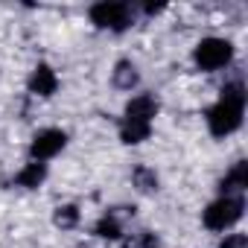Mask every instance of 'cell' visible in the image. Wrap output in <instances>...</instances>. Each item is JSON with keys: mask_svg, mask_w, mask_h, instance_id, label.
I'll return each mask as SVG.
<instances>
[{"mask_svg": "<svg viewBox=\"0 0 248 248\" xmlns=\"http://www.w3.org/2000/svg\"><path fill=\"white\" fill-rule=\"evenodd\" d=\"M245 85L236 79V82H228L222 88V96L213 108H207V129L213 138H228L233 135L239 126H242V117H245Z\"/></svg>", "mask_w": 248, "mask_h": 248, "instance_id": "cell-1", "label": "cell"}, {"mask_svg": "<svg viewBox=\"0 0 248 248\" xmlns=\"http://www.w3.org/2000/svg\"><path fill=\"white\" fill-rule=\"evenodd\" d=\"M88 18L93 27L99 30H111V32H126L135 21V9L129 3H117V0H102L88 9Z\"/></svg>", "mask_w": 248, "mask_h": 248, "instance_id": "cell-3", "label": "cell"}, {"mask_svg": "<svg viewBox=\"0 0 248 248\" xmlns=\"http://www.w3.org/2000/svg\"><path fill=\"white\" fill-rule=\"evenodd\" d=\"M111 82H114L117 91H132V88H138V82H140L138 64L132 59H120L114 64V70H111Z\"/></svg>", "mask_w": 248, "mask_h": 248, "instance_id": "cell-10", "label": "cell"}, {"mask_svg": "<svg viewBox=\"0 0 248 248\" xmlns=\"http://www.w3.org/2000/svg\"><path fill=\"white\" fill-rule=\"evenodd\" d=\"M193 62L204 73L222 70V67H228L233 62V44L228 38H202L193 47Z\"/></svg>", "mask_w": 248, "mask_h": 248, "instance_id": "cell-4", "label": "cell"}, {"mask_svg": "<svg viewBox=\"0 0 248 248\" xmlns=\"http://www.w3.org/2000/svg\"><path fill=\"white\" fill-rule=\"evenodd\" d=\"M164 9H167L164 3H146V6H143V12H146V15H158V12H164Z\"/></svg>", "mask_w": 248, "mask_h": 248, "instance_id": "cell-17", "label": "cell"}, {"mask_svg": "<svg viewBox=\"0 0 248 248\" xmlns=\"http://www.w3.org/2000/svg\"><path fill=\"white\" fill-rule=\"evenodd\" d=\"M158 245H161V239L152 231H138V233L123 239V248H158Z\"/></svg>", "mask_w": 248, "mask_h": 248, "instance_id": "cell-15", "label": "cell"}, {"mask_svg": "<svg viewBox=\"0 0 248 248\" xmlns=\"http://www.w3.org/2000/svg\"><path fill=\"white\" fill-rule=\"evenodd\" d=\"M132 184L140 190V193H158L161 190V178H158V172L152 170V167H146V164H138L135 170H132Z\"/></svg>", "mask_w": 248, "mask_h": 248, "instance_id": "cell-13", "label": "cell"}, {"mask_svg": "<svg viewBox=\"0 0 248 248\" xmlns=\"http://www.w3.org/2000/svg\"><path fill=\"white\" fill-rule=\"evenodd\" d=\"M149 135H152V126H149V123H135V120H123V123H120V140L126 143V146H138V143H143Z\"/></svg>", "mask_w": 248, "mask_h": 248, "instance_id": "cell-12", "label": "cell"}, {"mask_svg": "<svg viewBox=\"0 0 248 248\" xmlns=\"http://www.w3.org/2000/svg\"><path fill=\"white\" fill-rule=\"evenodd\" d=\"M219 248H248V236L245 233H228L219 242Z\"/></svg>", "mask_w": 248, "mask_h": 248, "instance_id": "cell-16", "label": "cell"}, {"mask_svg": "<svg viewBox=\"0 0 248 248\" xmlns=\"http://www.w3.org/2000/svg\"><path fill=\"white\" fill-rule=\"evenodd\" d=\"M161 111V102L155 93H138L126 102V111H123V120H135V123H149L152 126V120L158 117Z\"/></svg>", "mask_w": 248, "mask_h": 248, "instance_id": "cell-7", "label": "cell"}, {"mask_svg": "<svg viewBox=\"0 0 248 248\" xmlns=\"http://www.w3.org/2000/svg\"><path fill=\"white\" fill-rule=\"evenodd\" d=\"M27 88H30V93L47 99V96H53L59 91V76H56V70L50 64H35L30 79H27Z\"/></svg>", "mask_w": 248, "mask_h": 248, "instance_id": "cell-8", "label": "cell"}, {"mask_svg": "<svg viewBox=\"0 0 248 248\" xmlns=\"http://www.w3.org/2000/svg\"><path fill=\"white\" fill-rule=\"evenodd\" d=\"M44 178H47V164H41V161H30V164L15 175V184L24 187V190H38V187L44 184Z\"/></svg>", "mask_w": 248, "mask_h": 248, "instance_id": "cell-11", "label": "cell"}, {"mask_svg": "<svg viewBox=\"0 0 248 248\" xmlns=\"http://www.w3.org/2000/svg\"><path fill=\"white\" fill-rule=\"evenodd\" d=\"M64 146H67V135H64L62 129H41V132L32 138V143H30V158L44 164V161L56 158Z\"/></svg>", "mask_w": 248, "mask_h": 248, "instance_id": "cell-5", "label": "cell"}, {"mask_svg": "<svg viewBox=\"0 0 248 248\" xmlns=\"http://www.w3.org/2000/svg\"><path fill=\"white\" fill-rule=\"evenodd\" d=\"M79 219H82V210L76 204H59L53 210V225L62 228V231H73L79 225Z\"/></svg>", "mask_w": 248, "mask_h": 248, "instance_id": "cell-14", "label": "cell"}, {"mask_svg": "<svg viewBox=\"0 0 248 248\" xmlns=\"http://www.w3.org/2000/svg\"><path fill=\"white\" fill-rule=\"evenodd\" d=\"M248 187V161H236L219 181V196H242Z\"/></svg>", "mask_w": 248, "mask_h": 248, "instance_id": "cell-9", "label": "cell"}, {"mask_svg": "<svg viewBox=\"0 0 248 248\" xmlns=\"http://www.w3.org/2000/svg\"><path fill=\"white\" fill-rule=\"evenodd\" d=\"M135 210H138V207H111V210H105V213L96 219L93 233H96L99 239H108V242L123 239V219H132Z\"/></svg>", "mask_w": 248, "mask_h": 248, "instance_id": "cell-6", "label": "cell"}, {"mask_svg": "<svg viewBox=\"0 0 248 248\" xmlns=\"http://www.w3.org/2000/svg\"><path fill=\"white\" fill-rule=\"evenodd\" d=\"M245 213V199L242 196H219L216 202H210L202 213V222L207 231H228L233 228Z\"/></svg>", "mask_w": 248, "mask_h": 248, "instance_id": "cell-2", "label": "cell"}]
</instances>
